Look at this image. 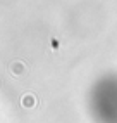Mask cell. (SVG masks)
I'll return each mask as SVG.
<instances>
[{"label":"cell","mask_w":117,"mask_h":123,"mask_svg":"<svg viewBox=\"0 0 117 123\" xmlns=\"http://www.w3.org/2000/svg\"><path fill=\"white\" fill-rule=\"evenodd\" d=\"M96 118L107 121H117V76H107L100 80L91 97Z\"/></svg>","instance_id":"obj_1"}]
</instances>
